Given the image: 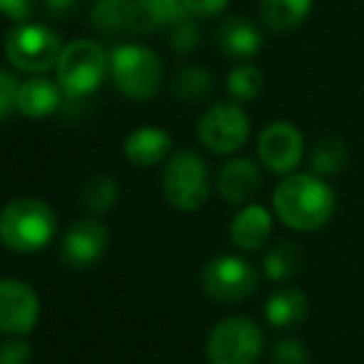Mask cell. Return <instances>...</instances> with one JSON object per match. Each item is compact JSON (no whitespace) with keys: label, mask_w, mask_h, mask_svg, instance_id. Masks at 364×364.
<instances>
[{"label":"cell","mask_w":364,"mask_h":364,"mask_svg":"<svg viewBox=\"0 0 364 364\" xmlns=\"http://www.w3.org/2000/svg\"><path fill=\"white\" fill-rule=\"evenodd\" d=\"M182 16H188L182 0H132L127 13V33L147 36L157 28L172 26Z\"/></svg>","instance_id":"16"},{"label":"cell","mask_w":364,"mask_h":364,"mask_svg":"<svg viewBox=\"0 0 364 364\" xmlns=\"http://www.w3.org/2000/svg\"><path fill=\"white\" fill-rule=\"evenodd\" d=\"M264 352V332L250 317H228L213 327L205 344L210 364H257Z\"/></svg>","instance_id":"6"},{"label":"cell","mask_w":364,"mask_h":364,"mask_svg":"<svg viewBox=\"0 0 364 364\" xmlns=\"http://www.w3.org/2000/svg\"><path fill=\"white\" fill-rule=\"evenodd\" d=\"M122 152H125L127 162H132L135 167H155L170 157L172 137L167 130L155 125L137 127L125 137Z\"/></svg>","instance_id":"17"},{"label":"cell","mask_w":364,"mask_h":364,"mask_svg":"<svg viewBox=\"0 0 364 364\" xmlns=\"http://www.w3.org/2000/svg\"><path fill=\"white\" fill-rule=\"evenodd\" d=\"M132 0H95L90 11V23L95 31L105 36L127 31V13H130Z\"/></svg>","instance_id":"25"},{"label":"cell","mask_w":364,"mask_h":364,"mask_svg":"<svg viewBox=\"0 0 364 364\" xmlns=\"http://www.w3.org/2000/svg\"><path fill=\"white\" fill-rule=\"evenodd\" d=\"M38 0H0V16H6L16 26L28 23L36 13Z\"/></svg>","instance_id":"31"},{"label":"cell","mask_w":364,"mask_h":364,"mask_svg":"<svg viewBox=\"0 0 364 364\" xmlns=\"http://www.w3.org/2000/svg\"><path fill=\"white\" fill-rule=\"evenodd\" d=\"M264 75L252 63H237L228 73V92L235 102H252L262 95Z\"/></svg>","instance_id":"24"},{"label":"cell","mask_w":364,"mask_h":364,"mask_svg":"<svg viewBox=\"0 0 364 364\" xmlns=\"http://www.w3.org/2000/svg\"><path fill=\"white\" fill-rule=\"evenodd\" d=\"M257 157L274 175H292L304 160V137L292 122L274 120L259 132Z\"/></svg>","instance_id":"10"},{"label":"cell","mask_w":364,"mask_h":364,"mask_svg":"<svg viewBox=\"0 0 364 364\" xmlns=\"http://www.w3.org/2000/svg\"><path fill=\"white\" fill-rule=\"evenodd\" d=\"M63 90L58 80L46 75H33L21 82L18 87V112L28 120H43L50 117L60 107Z\"/></svg>","instance_id":"18"},{"label":"cell","mask_w":364,"mask_h":364,"mask_svg":"<svg viewBox=\"0 0 364 364\" xmlns=\"http://www.w3.org/2000/svg\"><path fill=\"white\" fill-rule=\"evenodd\" d=\"M259 284L255 264L237 255H220L213 257L200 272V287L213 302L237 304L252 297Z\"/></svg>","instance_id":"8"},{"label":"cell","mask_w":364,"mask_h":364,"mask_svg":"<svg viewBox=\"0 0 364 364\" xmlns=\"http://www.w3.org/2000/svg\"><path fill=\"white\" fill-rule=\"evenodd\" d=\"M347 162H349V147L337 135L319 137L312 145V150H309V172L324 177V180L339 175L347 167Z\"/></svg>","instance_id":"21"},{"label":"cell","mask_w":364,"mask_h":364,"mask_svg":"<svg viewBox=\"0 0 364 364\" xmlns=\"http://www.w3.org/2000/svg\"><path fill=\"white\" fill-rule=\"evenodd\" d=\"M314 0H259V18L272 33H294L309 21Z\"/></svg>","instance_id":"20"},{"label":"cell","mask_w":364,"mask_h":364,"mask_svg":"<svg viewBox=\"0 0 364 364\" xmlns=\"http://www.w3.org/2000/svg\"><path fill=\"white\" fill-rule=\"evenodd\" d=\"M309 297L299 287H279L264 302V319L274 329H292L307 319Z\"/></svg>","instance_id":"19"},{"label":"cell","mask_w":364,"mask_h":364,"mask_svg":"<svg viewBox=\"0 0 364 364\" xmlns=\"http://www.w3.org/2000/svg\"><path fill=\"white\" fill-rule=\"evenodd\" d=\"M18 87L21 80L13 73L0 70V125L18 112Z\"/></svg>","instance_id":"29"},{"label":"cell","mask_w":364,"mask_h":364,"mask_svg":"<svg viewBox=\"0 0 364 364\" xmlns=\"http://www.w3.org/2000/svg\"><path fill=\"white\" fill-rule=\"evenodd\" d=\"M182 3L195 18H215L230 6V0H182Z\"/></svg>","instance_id":"32"},{"label":"cell","mask_w":364,"mask_h":364,"mask_svg":"<svg viewBox=\"0 0 364 364\" xmlns=\"http://www.w3.org/2000/svg\"><path fill=\"white\" fill-rule=\"evenodd\" d=\"M165 65L152 48L140 43H122L110 50V80L122 97L145 102L160 92Z\"/></svg>","instance_id":"3"},{"label":"cell","mask_w":364,"mask_h":364,"mask_svg":"<svg viewBox=\"0 0 364 364\" xmlns=\"http://www.w3.org/2000/svg\"><path fill=\"white\" fill-rule=\"evenodd\" d=\"M58 235V215L41 198H16L0 210V242L11 252L36 255Z\"/></svg>","instance_id":"2"},{"label":"cell","mask_w":364,"mask_h":364,"mask_svg":"<svg viewBox=\"0 0 364 364\" xmlns=\"http://www.w3.org/2000/svg\"><path fill=\"white\" fill-rule=\"evenodd\" d=\"M264 185L262 170L250 157H232L218 172V193L230 205H250Z\"/></svg>","instance_id":"13"},{"label":"cell","mask_w":364,"mask_h":364,"mask_svg":"<svg viewBox=\"0 0 364 364\" xmlns=\"http://www.w3.org/2000/svg\"><path fill=\"white\" fill-rule=\"evenodd\" d=\"M170 90L182 102H203L213 92V75L200 65H185L172 77Z\"/></svg>","instance_id":"22"},{"label":"cell","mask_w":364,"mask_h":364,"mask_svg":"<svg viewBox=\"0 0 364 364\" xmlns=\"http://www.w3.org/2000/svg\"><path fill=\"white\" fill-rule=\"evenodd\" d=\"M272 213L257 203H250L232 218L230 225V240L237 250L257 252L272 237Z\"/></svg>","instance_id":"15"},{"label":"cell","mask_w":364,"mask_h":364,"mask_svg":"<svg viewBox=\"0 0 364 364\" xmlns=\"http://www.w3.org/2000/svg\"><path fill=\"white\" fill-rule=\"evenodd\" d=\"M110 235L95 218L75 220L60 240V259L70 269H87L102 259Z\"/></svg>","instance_id":"12"},{"label":"cell","mask_w":364,"mask_h":364,"mask_svg":"<svg viewBox=\"0 0 364 364\" xmlns=\"http://www.w3.org/2000/svg\"><path fill=\"white\" fill-rule=\"evenodd\" d=\"M215 46L232 60L250 63L264 48V33L252 18L232 16L218 26Z\"/></svg>","instance_id":"14"},{"label":"cell","mask_w":364,"mask_h":364,"mask_svg":"<svg viewBox=\"0 0 364 364\" xmlns=\"http://www.w3.org/2000/svg\"><path fill=\"white\" fill-rule=\"evenodd\" d=\"M55 73L63 95L73 102H80L100 90L102 80L110 75V55L100 43L77 38L63 46Z\"/></svg>","instance_id":"4"},{"label":"cell","mask_w":364,"mask_h":364,"mask_svg":"<svg viewBox=\"0 0 364 364\" xmlns=\"http://www.w3.org/2000/svg\"><path fill=\"white\" fill-rule=\"evenodd\" d=\"M264 277L272 279V282H284V279H292L294 274L302 269V250L294 242H277L264 257Z\"/></svg>","instance_id":"23"},{"label":"cell","mask_w":364,"mask_h":364,"mask_svg":"<svg viewBox=\"0 0 364 364\" xmlns=\"http://www.w3.org/2000/svg\"><path fill=\"white\" fill-rule=\"evenodd\" d=\"M269 362L272 364H309V349L299 339L284 337L277 339L269 349Z\"/></svg>","instance_id":"28"},{"label":"cell","mask_w":364,"mask_h":364,"mask_svg":"<svg viewBox=\"0 0 364 364\" xmlns=\"http://www.w3.org/2000/svg\"><path fill=\"white\" fill-rule=\"evenodd\" d=\"M41 319V297L28 282L16 277L0 279V332L26 337Z\"/></svg>","instance_id":"11"},{"label":"cell","mask_w":364,"mask_h":364,"mask_svg":"<svg viewBox=\"0 0 364 364\" xmlns=\"http://www.w3.org/2000/svg\"><path fill=\"white\" fill-rule=\"evenodd\" d=\"M63 53V43L53 28L41 23H21L13 26L6 38V58L13 68L31 75H43L58 65Z\"/></svg>","instance_id":"7"},{"label":"cell","mask_w":364,"mask_h":364,"mask_svg":"<svg viewBox=\"0 0 364 364\" xmlns=\"http://www.w3.org/2000/svg\"><path fill=\"white\" fill-rule=\"evenodd\" d=\"M43 6L48 8V13L53 18H68L80 6V0H43Z\"/></svg>","instance_id":"33"},{"label":"cell","mask_w":364,"mask_h":364,"mask_svg":"<svg viewBox=\"0 0 364 364\" xmlns=\"http://www.w3.org/2000/svg\"><path fill=\"white\" fill-rule=\"evenodd\" d=\"M272 208L284 228L317 232L334 218L337 195L324 177L314 172H292L274 188Z\"/></svg>","instance_id":"1"},{"label":"cell","mask_w":364,"mask_h":364,"mask_svg":"<svg viewBox=\"0 0 364 364\" xmlns=\"http://www.w3.org/2000/svg\"><path fill=\"white\" fill-rule=\"evenodd\" d=\"M200 41H203V33H200L198 18L190 13L167 26V43L175 53H193L200 46Z\"/></svg>","instance_id":"27"},{"label":"cell","mask_w":364,"mask_h":364,"mask_svg":"<svg viewBox=\"0 0 364 364\" xmlns=\"http://www.w3.org/2000/svg\"><path fill=\"white\" fill-rule=\"evenodd\" d=\"M31 357L33 349L23 337H8L0 342V364H28Z\"/></svg>","instance_id":"30"},{"label":"cell","mask_w":364,"mask_h":364,"mask_svg":"<svg viewBox=\"0 0 364 364\" xmlns=\"http://www.w3.org/2000/svg\"><path fill=\"white\" fill-rule=\"evenodd\" d=\"M120 198V188L110 175H95L85 182L82 188V205L87 213L102 215L107 210H112V205Z\"/></svg>","instance_id":"26"},{"label":"cell","mask_w":364,"mask_h":364,"mask_svg":"<svg viewBox=\"0 0 364 364\" xmlns=\"http://www.w3.org/2000/svg\"><path fill=\"white\" fill-rule=\"evenodd\" d=\"M203 147L215 155H232L250 140V117L235 100H220L203 112L198 122Z\"/></svg>","instance_id":"9"},{"label":"cell","mask_w":364,"mask_h":364,"mask_svg":"<svg viewBox=\"0 0 364 364\" xmlns=\"http://www.w3.org/2000/svg\"><path fill=\"white\" fill-rule=\"evenodd\" d=\"M213 180L210 167L195 150H177L167 157L162 170V195L170 208L180 213H195L210 200Z\"/></svg>","instance_id":"5"}]
</instances>
